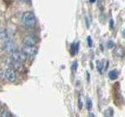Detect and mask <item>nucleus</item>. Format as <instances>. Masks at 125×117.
<instances>
[{
    "label": "nucleus",
    "mask_w": 125,
    "mask_h": 117,
    "mask_svg": "<svg viewBox=\"0 0 125 117\" xmlns=\"http://www.w3.org/2000/svg\"><path fill=\"white\" fill-rule=\"evenodd\" d=\"M86 106H87L88 109H91L92 107V100L90 98H87L86 100Z\"/></svg>",
    "instance_id": "4468645a"
},
{
    "label": "nucleus",
    "mask_w": 125,
    "mask_h": 117,
    "mask_svg": "<svg viewBox=\"0 0 125 117\" xmlns=\"http://www.w3.org/2000/svg\"><path fill=\"white\" fill-rule=\"evenodd\" d=\"M16 48H17V45H16L15 42L11 40L6 41L3 45V49L8 51V52H13L14 51H16Z\"/></svg>",
    "instance_id": "39448f33"
},
{
    "label": "nucleus",
    "mask_w": 125,
    "mask_h": 117,
    "mask_svg": "<svg viewBox=\"0 0 125 117\" xmlns=\"http://www.w3.org/2000/svg\"><path fill=\"white\" fill-rule=\"evenodd\" d=\"M9 37V33L8 30L5 29L0 30V39H6Z\"/></svg>",
    "instance_id": "9b49d317"
},
{
    "label": "nucleus",
    "mask_w": 125,
    "mask_h": 117,
    "mask_svg": "<svg viewBox=\"0 0 125 117\" xmlns=\"http://www.w3.org/2000/svg\"><path fill=\"white\" fill-rule=\"evenodd\" d=\"M22 52L25 54L26 56H34L35 55H37L38 49L37 47L35 46H23L22 49Z\"/></svg>",
    "instance_id": "7ed1b4c3"
},
{
    "label": "nucleus",
    "mask_w": 125,
    "mask_h": 117,
    "mask_svg": "<svg viewBox=\"0 0 125 117\" xmlns=\"http://www.w3.org/2000/svg\"><path fill=\"white\" fill-rule=\"evenodd\" d=\"M20 1H21V2H27V3H28L31 2V0H20Z\"/></svg>",
    "instance_id": "a211bd4d"
},
{
    "label": "nucleus",
    "mask_w": 125,
    "mask_h": 117,
    "mask_svg": "<svg viewBox=\"0 0 125 117\" xmlns=\"http://www.w3.org/2000/svg\"><path fill=\"white\" fill-rule=\"evenodd\" d=\"M113 42L112 41H108V43H107V47H108V48L111 49V48H113Z\"/></svg>",
    "instance_id": "f3484780"
},
{
    "label": "nucleus",
    "mask_w": 125,
    "mask_h": 117,
    "mask_svg": "<svg viewBox=\"0 0 125 117\" xmlns=\"http://www.w3.org/2000/svg\"><path fill=\"white\" fill-rule=\"evenodd\" d=\"M109 62L106 61H98L97 62V69L101 74H103L104 71L106 69V67Z\"/></svg>",
    "instance_id": "0eeeda50"
},
{
    "label": "nucleus",
    "mask_w": 125,
    "mask_h": 117,
    "mask_svg": "<svg viewBox=\"0 0 125 117\" xmlns=\"http://www.w3.org/2000/svg\"><path fill=\"white\" fill-rule=\"evenodd\" d=\"M88 117H95V116H94V114H92V113H89Z\"/></svg>",
    "instance_id": "6ab92c4d"
},
{
    "label": "nucleus",
    "mask_w": 125,
    "mask_h": 117,
    "mask_svg": "<svg viewBox=\"0 0 125 117\" xmlns=\"http://www.w3.org/2000/svg\"><path fill=\"white\" fill-rule=\"evenodd\" d=\"M21 21L23 23V25L26 27H33L36 23V19L33 13L31 12H25L22 15Z\"/></svg>",
    "instance_id": "f257e3e1"
},
{
    "label": "nucleus",
    "mask_w": 125,
    "mask_h": 117,
    "mask_svg": "<svg viewBox=\"0 0 125 117\" xmlns=\"http://www.w3.org/2000/svg\"><path fill=\"white\" fill-rule=\"evenodd\" d=\"M12 59L15 62H20V63H23L26 60V56L25 54L23 52H20V51L16 50L13 52H12V56H11Z\"/></svg>",
    "instance_id": "f03ea898"
},
{
    "label": "nucleus",
    "mask_w": 125,
    "mask_h": 117,
    "mask_svg": "<svg viewBox=\"0 0 125 117\" xmlns=\"http://www.w3.org/2000/svg\"><path fill=\"white\" fill-rule=\"evenodd\" d=\"M109 77L110 80H114L118 77V73H117L116 70H111V71H109Z\"/></svg>",
    "instance_id": "9d476101"
},
{
    "label": "nucleus",
    "mask_w": 125,
    "mask_h": 117,
    "mask_svg": "<svg viewBox=\"0 0 125 117\" xmlns=\"http://www.w3.org/2000/svg\"><path fill=\"white\" fill-rule=\"evenodd\" d=\"M23 43L27 46H34L37 43V39L34 35H28L23 39Z\"/></svg>",
    "instance_id": "423d86ee"
},
{
    "label": "nucleus",
    "mask_w": 125,
    "mask_h": 117,
    "mask_svg": "<svg viewBox=\"0 0 125 117\" xmlns=\"http://www.w3.org/2000/svg\"><path fill=\"white\" fill-rule=\"evenodd\" d=\"M77 69V62L74 61L72 64V70L73 71H76Z\"/></svg>",
    "instance_id": "2eb2a0df"
},
{
    "label": "nucleus",
    "mask_w": 125,
    "mask_h": 117,
    "mask_svg": "<svg viewBox=\"0 0 125 117\" xmlns=\"http://www.w3.org/2000/svg\"><path fill=\"white\" fill-rule=\"evenodd\" d=\"M90 2H95V0H89Z\"/></svg>",
    "instance_id": "aec40b11"
},
{
    "label": "nucleus",
    "mask_w": 125,
    "mask_h": 117,
    "mask_svg": "<svg viewBox=\"0 0 125 117\" xmlns=\"http://www.w3.org/2000/svg\"><path fill=\"white\" fill-rule=\"evenodd\" d=\"M113 111L112 108H109L105 112V117H113Z\"/></svg>",
    "instance_id": "f8f14e48"
},
{
    "label": "nucleus",
    "mask_w": 125,
    "mask_h": 117,
    "mask_svg": "<svg viewBox=\"0 0 125 117\" xmlns=\"http://www.w3.org/2000/svg\"><path fill=\"white\" fill-rule=\"evenodd\" d=\"M0 110H1V106H0Z\"/></svg>",
    "instance_id": "412c9836"
},
{
    "label": "nucleus",
    "mask_w": 125,
    "mask_h": 117,
    "mask_svg": "<svg viewBox=\"0 0 125 117\" xmlns=\"http://www.w3.org/2000/svg\"><path fill=\"white\" fill-rule=\"evenodd\" d=\"M78 43H73L70 47V52H71L72 56H75V54L78 52Z\"/></svg>",
    "instance_id": "1a4fd4ad"
},
{
    "label": "nucleus",
    "mask_w": 125,
    "mask_h": 117,
    "mask_svg": "<svg viewBox=\"0 0 125 117\" xmlns=\"http://www.w3.org/2000/svg\"><path fill=\"white\" fill-rule=\"evenodd\" d=\"M4 76L6 79L10 82H14L17 78V74H16L15 70L12 68H8L4 71Z\"/></svg>",
    "instance_id": "20e7f679"
},
{
    "label": "nucleus",
    "mask_w": 125,
    "mask_h": 117,
    "mask_svg": "<svg viewBox=\"0 0 125 117\" xmlns=\"http://www.w3.org/2000/svg\"><path fill=\"white\" fill-rule=\"evenodd\" d=\"M113 53H114L116 56H118V57H123L124 56V54H125V52H124V49H123V47L118 45L114 49Z\"/></svg>",
    "instance_id": "6e6552de"
},
{
    "label": "nucleus",
    "mask_w": 125,
    "mask_h": 117,
    "mask_svg": "<svg viewBox=\"0 0 125 117\" xmlns=\"http://www.w3.org/2000/svg\"><path fill=\"white\" fill-rule=\"evenodd\" d=\"M0 117H13V116L10 114V112H9L6 111V110H5V111H3L1 113V115H0Z\"/></svg>",
    "instance_id": "ddd939ff"
},
{
    "label": "nucleus",
    "mask_w": 125,
    "mask_h": 117,
    "mask_svg": "<svg viewBox=\"0 0 125 117\" xmlns=\"http://www.w3.org/2000/svg\"><path fill=\"white\" fill-rule=\"evenodd\" d=\"M87 40H88V45L90 47H92V38H91V37H88Z\"/></svg>",
    "instance_id": "dca6fc26"
}]
</instances>
